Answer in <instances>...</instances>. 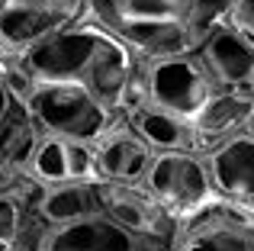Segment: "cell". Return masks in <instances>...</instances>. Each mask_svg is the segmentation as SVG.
I'll return each mask as SVG.
<instances>
[{
  "label": "cell",
  "instance_id": "obj_9",
  "mask_svg": "<svg viewBox=\"0 0 254 251\" xmlns=\"http://www.w3.org/2000/svg\"><path fill=\"white\" fill-rule=\"evenodd\" d=\"M93 151H97L100 181H145V171L155 158L148 142L126 123V116L103 138L93 142Z\"/></svg>",
  "mask_w": 254,
  "mask_h": 251
},
{
  "label": "cell",
  "instance_id": "obj_1",
  "mask_svg": "<svg viewBox=\"0 0 254 251\" xmlns=\"http://www.w3.org/2000/svg\"><path fill=\"white\" fill-rule=\"evenodd\" d=\"M216 90L219 87L209 77L203 58L196 52H184V55H171V58L138 62V74H135L129 107L151 103V107H161V110H171V113H180L187 120H193Z\"/></svg>",
  "mask_w": 254,
  "mask_h": 251
},
{
  "label": "cell",
  "instance_id": "obj_11",
  "mask_svg": "<svg viewBox=\"0 0 254 251\" xmlns=\"http://www.w3.org/2000/svg\"><path fill=\"white\" fill-rule=\"evenodd\" d=\"M39 138H42V126L36 123L29 103L23 97H10L0 116V174L3 181H13L16 174L29 171Z\"/></svg>",
  "mask_w": 254,
  "mask_h": 251
},
{
  "label": "cell",
  "instance_id": "obj_2",
  "mask_svg": "<svg viewBox=\"0 0 254 251\" xmlns=\"http://www.w3.org/2000/svg\"><path fill=\"white\" fill-rule=\"evenodd\" d=\"M42 132L77 142H97L113 129L126 113H113L97 100L81 81H49L36 84L26 97Z\"/></svg>",
  "mask_w": 254,
  "mask_h": 251
},
{
  "label": "cell",
  "instance_id": "obj_20",
  "mask_svg": "<svg viewBox=\"0 0 254 251\" xmlns=\"http://www.w3.org/2000/svg\"><path fill=\"white\" fill-rule=\"evenodd\" d=\"M232 26H235L248 42H254V0H238L235 13H232Z\"/></svg>",
  "mask_w": 254,
  "mask_h": 251
},
{
  "label": "cell",
  "instance_id": "obj_16",
  "mask_svg": "<svg viewBox=\"0 0 254 251\" xmlns=\"http://www.w3.org/2000/svg\"><path fill=\"white\" fill-rule=\"evenodd\" d=\"M29 171L45 184V187L62 184V181H74V171H71V138L42 132V138H39V145H36V155H32Z\"/></svg>",
  "mask_w": 254,
  "mask_h": 251
},
{
  "label": "cell",
  "instance_id": "obj_15",
  "mask_svg": "<svg viewBox=\"0 0 254 251\" xmlns=\"http://www.w3.org/2000/svg\"><path fill=\"white\" fill-rule=\"evenodd\" d=\"M171 251H254V229L177 222Z\"/></svg>",
  "mask_w": 254,
  "mask_h": 251
},
{
  "label": "cell",
  "instance_id": "obj_3",
  "mask_svg": "<svg viewBox=\"0 0 254 251\" xmlns=\"http://www.w3.org/2000/svg\"><path fill=\"white\" fill-rule=\"evenodd\" d=\"M106 36V26H100L97 19L87 13L77 23H68L62 29L49 32L45 39H39L36 45L19 55L23 71L36 84L49 81H81L90 55L97 52L100 39Z\"/></svg>",
  "mask_w": 254,
  "mask_h": 251
},
{
  "label": "cell",
  "instance_id": "obj_6",
  "mask_svg": "<svg viewBox=\"0 0 254 251\" xmlns=\"http://www.w3.org/2000/svg\"><path fill=\"white\" fill-rule=\"evenodd\" d=\"M138 74V58L119 36H113L106 29V36L100 39L97 52L90 55L81 84L97 97L103 107H110L113 113H126L132 100V87H135Z\"/></svg>",
  "mask_w": 254,
  "mask_h": 251
},
{
  "label": "cell",
  "instance_id": "obj_22",
  "mask_svg": "<svg viewBox=\"0 0 254 251\" xmlns=\"http://www.w3.org/2000/svg\"><path fill=\"white\" fill-rule=\"evenodd\" d=\"M3 184H6V181H3V174H0V190H3Z\"/></svg>",
  "mask_w": 254,
  "mask_h": 251
},
{
  "label": "cell",
  "instance_id": "obj_17",
  "mask_svg": "<svg viewBox=\"0 0 254 251\" xmlns=\"http://www.w3.org/2000/svg\"><path fill=\"white\" fill-rule=\"evenodd\" d=\"M235 3H238V0H190L187 16H184V26H187V36H190L193 49H199L212 32H219L222 26L232 23Z\"/></svg>",
  "mask_w": 254,
  "mask_h": 251
},
{
  "label": "cell",
  "instance_id": "obj_7",
  "mask_svg": "<svg viewBox=\"0 0 254 251\" xmlns=\"http://www.w3.org/2000/svg\"><path fill=\"white\" fill-rule=\"evenodd\" d=\"M193 52L203 58L219 90H254V42H248L232 23L212 32Z\"/></svg>",
  "mask_w": 254,
  "mask_h": 251
},
{
  "label": "cell",
  "instance_id": "obj_21",
  "mask_svg": "<svg viewBox=\"0 0 254 251\" xmlns=\"http://www.w3.org/2000/svg\"><path fill=\"white\" fill-rule=\"evenodd\" d=\"M10 87H6V81H3V71H0V116H3V110H6V103H10Z\"/></svg>",
  "mask_w": 254,
  "mask_h": 251
},
{
  "label": "cell",
  "instance_id": "obj_4",
  "mask_svg": "<svg viewBox=\"0 0 254 251\" xmlns=\"http://www.w3.org/2000/svg\"><path fill=\"white\" fill-rule=\"evenodd\" d=\"M145 184L174 219L199 209L216 196L206 155L196 151H155L145 171Z\"/></svg>",
  "mask_w": 254,
  "mask_h": 251
},
{
  "label": "cell",
  "instance_id": "obj_23",
  "mask_svg": "<svg viewBox=\"0 0 254 251\" xmlns=\"http://www.w3.org/2000/svg\"><path fill=\"white\" fill-rule=\"evenodd\" d=\"M251 132H254V120H251Z\"/></svg>",
  "mask_w": 254,
  "mask_h": 251
},
{
  "label": "cell",
  "instance_id": "obj_5",
  "mask_svg": "<svg viewBox=\"0 0 254 251\" xmlns=\"http://www.w3.org/2000/svg\"><path fill=\"white\" fill-rule=\"evenodd\" d=\"M100 213L132 235H174L177 219L161 206L145 181H97Z\"/></svg>",
  "mask_w": 254,
  "mask_h": 251
},
{
  "label": "cell",
  "instance_id": "obj_10",
  "mask_svg": "<svg viewBox=\"0 0 254 251\" xmlns=\"http://www.w3.org/2000/svg\"><path fill=\"white\" fill-rule=\"evenodd\" d=\"M206 164L216 193L254 206V132H242L212 148Z\"/></svg>",
  "mask_w": 254,
  "mask_h": 251
},
{
  "label": "cell",
  "instance_id": "obj_8",
  "mask_svg": "<svg viewBox=\"0 0 254 251\" xmlns=\"http://www.w3.org/2000/svg\"><path fill=\"white\" fill-rule=\"evenodd\" d=\"M254 120V90H216L193 116V129L199 138V155H209L222 142L251 132Z\"/></svg>",
  "mask_w": 254,
  "mask_h": 251
},
{
  "label": "cell",
  "instance_id": "obj_14",
  "mask_svg": "<svg viewBox=\"0 0 254 251\" xmlns=\"http://www.w3.org/2000/svg\"><path fill=\"white\" fill-rule=\"evenodd\" d=\"M36 213L55 226H68V222L87 219V216L100 213V187L97 181H62L45 187L42 200H39Z\"/></svg>",
  "mask_w": 254,
  "mask_h": 251
},
{
  "label": "cell",
  "instance_id": "obj_24",
  "mask_svg": "<svg viewBox=\"0 0 254 251\" xmlns=\"http://www.w3.org/2000/svg\"><path fill=\"white\" fill-rule=\"evenodd\" d=\"M0 3H3V0H0Z\"/></svg>",
  "mask_w": 254,
  "mask_h": 251
},
{
  "label": "cell",
  "instance_id": "obj_12",
  "mask_svg": "<svg viewBox=\"0 0 254 251\" xmlns=\"http://www.w3.org/2000/svg\"><path fill=\"white\" fill-rule=\"evenodd\" d=\"M42 251H135V235L116 226L110 216L97 213L49 229Z\"/></svg>",
  "mask_w": 254,
  "mask_h": 251
},
{
  "label": "cell",
  "instance_id": "obj_13",
  "mask_svg": "<svg viewBox=\"0 0 254 251\" xmlns=\"http://www.w3.org/2000/svg\"><path fill=\"white\" fill-rule=\"evenodd\" d=\"M126 123L148 142L151 151H196L199 155V138L193 129V120L180 113L151 107V103H135L126 110Z\"/></svg>",
  "mask_w": 254,
  "mask_h": 251
},
{
  "label": "cell",
  "instance_id": "obj_18",
  "mask_svg": "<svg viewBox=\"0 0 254 251\" xmlns=\"http://www.w3.org/2000/svg\"><path fill=\"white\" fill-rule=\"evenodd\" d=\"M123 16H142V19H184L190 0H106Z\"/></svg>",
  "mask_w": 254,
  "mask_h": 251
},
{
  "label": "cell",
  "instance_id": "obj_19",
  "mask_svg": "<svg viewBox=\"0 0 254 251\" xmlns=\"http://www.w3.org/2000/svg\"><path fill=\"white\" fill-rule=\"evenodd\" d=\"M23 216H26V206L3 187L0 190V251H16Z\"/></svg>",
  "mask_w": 254,
  "mask_h": 251
}]
</instances>
